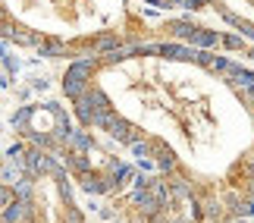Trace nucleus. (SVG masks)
Instances as JSON below:
<instances>
[{"instance_id": "7ed1b4c3", "label": "nucleus", "mask_w": 254, "mask_h": 223, "mask_svg": "<svg viewBox=\"0 0 254 223\" xmlns=\"http://www.w3.org/2000/svg\"><path fill=\"white\" fill-rule=\"evenodd\" d=\"M226 3V9H232V13H239L245 22L254 25V0H223Z\"/></svg>"}, {"instance_id": "f03ea898", "label": "nucleus", "mask_w": 254, "mask_h": 223, "mask_svg": "<svg viewBox=\"0 0 254 223\" xmlns=\"http://www.w3.org/2000/svg\"><path fill=\"white\" fill-rule=\"evenodd\" d=\"M9 22L44 38H91L120 25L123 0H3Z\"/></svg>"}, {"instance_id": "f257e3e1", "label": "nucleus", "mask_w": 254, "mask_h": 223, "mask_svg": "<svg viewBox=\"0 0 254 223\" xmlns=\"http://www.w3.org/2000/svg\"><path fill=\"white\" fill-rule=\"evenodd\" d=\"M101 88L126 120L167 142L170 167L182 160H229L251 139V116L201 66L126 60L101 75Z\"/></svg>"}]
</instances>
